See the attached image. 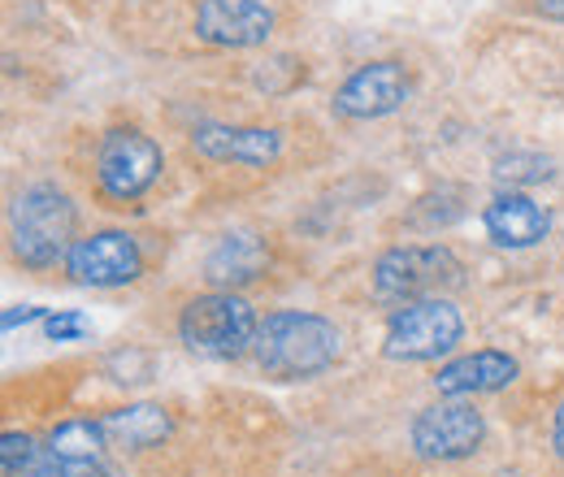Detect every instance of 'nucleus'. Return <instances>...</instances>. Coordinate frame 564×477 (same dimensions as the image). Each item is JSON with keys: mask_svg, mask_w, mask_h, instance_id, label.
Segmentation results:
<instances>
[{"mask_svg": "<svg viewBox=\"0 0 564 477\" xmlns=\"http://www.w3.org/2000/svg\"><path fill=\"white\" fill-rule=\"evenodd\" d=\"M0 477H62V465L53 460L48 443L40 447L31 434L9 430L0 438Z\"/></svg>", "mask_w": 564, "mask_h": 477, "instance_id": "obj_17", "label": "nucleus"}, {"mask_svg": "<svg viewBox=\"0 0 564 477\" xmlns=\"http://www.w3.org/2000/svg\"><path fill=\"white\" fill-rule=\"evenodd\" d=\"M373 295L387 304H413L425 295H443L465 278L460 257L447 243H400L373 261Z\"/></svg>", "mask_w": 564, "mask_h": 477, "instance_id": "obj_5", "label": "nucleus"}, {"mask_svg": "<svg viewBox=\"0 0 564 477\" xmlns=\"http://www.w3.org/2000/svg\"><path fill=\"white\" fill-rule=\"evenodd\" d=\"M196 35L213 48H261L274 35V9L261 0H200Z\"/></svg>", "mask_w": 564, "mask_h": 477, "instance_id": "obj_10", "label": "nucleus"}, {"mask_svg": "<svg viewBox=\"0 0 564 477\" xmlns=\"http://www.w3.org/2000/svg\"><path fill=\"white\" fill-rule=\"evenodd\" d=\"M165 170L161 143L140 127H113L96 143V187L113 205H135L143 200Z\"/></svg>", "mask_w": 564, "mask_h": 477, "instance_id": "obj_6", "label": "nucleus"}, {"mask_svg": "<svg viewBox=\"0 0 564 477\" xmlns=\"http://www.w3.org/2000/svg\"><path fill=\"white\" fill-rule=\"evenodd\" d=\"M552 447H556V456L564 460V400L556 404V416H552Z\"/></svg>", "mask_w": 564, "mask_h": 477, "instance_id": "obj_22", "label": "nucleus"}, {"mask_svg": "<svg viewBox=\"0 0 564 477\" xmlns=\"http://www.w3.org/2000/svg\"><path fill=\"white\" fill-rule=\"evenodd\" d=\"M143 243L127 230H91L83 239H74L70 257H66V273L78 286L91 291H113V286H131L143 278Z\"/></svg>", "mask_w": 564, "mask_h": 477, "instance_id": "obj_8", "label": "nucleus"}, {"mask_svg": "<svg viewBox=\"0 0 564 477\" xmlns=\"http://www.w3.org/2000/svg\"><path fill=\"white\" fill-rule=\"evenodd\" d=\"M192 148L217 165H248L265 170L282 156L279 127H230V122H200L192 127Z\"/></svg>", "mask_w": 564, "mask_h": 477, "instance_id": "obj_12", "label": "nucleus"}, {"mask_svg": "<svg viewBox=\"0 0 564 477\" xmlns=\"http://www.w3.org/2000/svg\"><path fill=\"white\" fill-rule=\"evenodd\" d=\"M460 339H465L460 308L447 295H425V300H413V304H400L387 317L382 356L400 360V365H425V360L452 356Z\"/></svg>", "mask_w": 564, "mask_h": 477, "instance_id": "obj_4", "label": "nucleus"}, {"mask_svg": "<svg viewBox=\"0 0 564 477\" xmlns=\"http://www.w3.org/2000/svg\"><path fill=\"white\" fill-rule=\"evenodd\" d=\"M534 9L543 18H552V22H564V0H534Z\"/></svg>", "mask_w": 564, "mask_h": 477, "instance_id": "obj_23", "label": "nucleus"}, {"mask_svg": "<svg viewBox=\"0 0 564 477\" xmlns=\"http://www.w3.org/2000/svg\"><path fill=\"white\" fill-rule=\"evenodd\" d=\"M257 308L239 291H205L183 304L178 313V343L205 360H239L257 343Z\"/></svg>", "mask_w": 564, "mask_h": 477, "instance_id": "obj_3", "label": "nucleus"}, {"mask_svg": "<svg viewBox=\"0 0 564 477\" xmlns=\"http://www.w3.org/2000/svg\"><path fill=\"white\" fill-rule=\"evenodd\" d=\"M40 326H44V339L48 343H78L91 335V322L83 313H74V308H53Z\"/></svg>", "mask_w": 564, "mask_h": 477, "instance_id": "obj_19", "label": "nucleus"}, {"mask_svg": "<svg viewBox=\"0 0 564 477\" xmlns=\"http://www.w3.org/2000/svg\"><path fill=\"white\" fill-rule=\"evenodd\" d=\"M482 230H487L495 248L525 252V248H539L552 235V208L539 205L525 192H495L491 205L482 208Z\"/></svg>", "mask_w": 564, "mask_h": 477, "instance_id": "obj_13", "label": "nucleus"}, {"mask_svg": "<svg viewBox=\"0 0 564 477\" xmlns=\"http://www.w3.org/2000/svg\"><path fill=\"white\" fill-rule=\"evenodd\" d=\"M265 270H270V248L261 235H248V230L221 235L205 257V282L213 291H239V286L257 282Z\"/></svg>", "mask_w": 564, "mask_h": 477, "instance_id": "obj_14", "label": "nucleus"}, {"mask_svg": "<svg viewBox=\"0 0 564 477\" xmlns=\"http://www.w3.org/2000/svg\"><path fill=\"white\" fill-rule=\"evenodd\" d=\"M62 477H127L118 465H109V456L105 460H83V465H62Z\"/></svg>", "mask_w": 564, "mask_h": 477, "instance_id": "obj_20", "label": "nucleus"}, {"mask_svg": "<svg viewBox=\"0 0 564 477\" xmlns=\"http://www.w3.org/2000/svg\"><path fill=\"white\" fill-rule=\"evenodd\" d=\"M487 438V416L474 400H438L413 416L409 443L422 460H469Z\"/></svg>", "mask_w": 564, "mask_h": 477, "instance_id": "obj_7", "label": "nucleus"}, {"mask_svg": "<svg viewBox=\"0 0 564 477\" xmlns=\"http://www.w3.org/2000/svg\"><path fill=\"white\" fill-rule=\"evenodd\" d=\"M344 351V335L330 317L308 313V308H274L257 326V369L274 382H308L335 369Z\"/></svg>", "mask_w": 564, "mask_h": 477, "instance_id": "obj_1", "label": "nucleus"}, {"mask_svg": "<svg viewBox=\"0 0 564 477\" xmlns=\"http://www.w3.org/2000/svg\"><path fill=\"white\" fill-rule=\"evenodd\" d=\"M78 230V205L57 183H31L9 205V252L22 270H53L66 265Z\"/></svg>", "mask_w": 564, "mask_h": 477, "instance_id": "obj_2", "label": "nucleus"}, {"mask_svg": "<svg viewBox=\"0 0 564 477\" xmlns=\"http://www.w3.org/2000/svg\"><path fill=\"white\" fill-rule=\"evenodd\" d=\"M495 178H499L508 192L534 187V183H547V178H552V161H547L543 152H521V148H512V152L495 156Z\"/></svg>", "mask_w": 564, "mask_h": 477, "instance_id": "obj_18", "label": "nucleus"}, {"mask_svg": "<svg viewBox=\"0 0 564 477\" xmlns=\"http://www.w3.org/2000/svg\"><path fill=\"white\" fill-rule=\"evenodd\" d=\"M109 447H131V452H148L161 447L174 434V416L161 404H122V409L100 416Z\"/></svg>", "mask_w": 564, "mask_h": 477, "instance_id": "obj_15", "label": "nucleus"}, {"mask_svg": "<svg viewBox=\"0 0 564 477\" xmlns=\"http://www.w3.org/2000/svg\"><path fill=\"white\" fill-rule=\"evenodd\" d=\"M409 91H413V78L400 62H391V57L365 62L335 87L330 113L344 122H378V118H391L395 109H404Z\"/></svg>", "mask_w": 564, "mask_h": 477, "instance_id": "obj_9", "label": "nucleus"}, {"mask_svg": "<svg viewBox=\"0 0 564 477\" xmlns=\"http://www.w3.org/2000/svg\"><path fill=\"white\" fill-rule=\"evenodd\" d=\"M521 378V360L499 351V347H478L465 356H452L434 373V391L443 400H474V395H495Z\"/></svg>", "mask_w": 564, "mask_h": 477, "instance_id": "obj_11", "label": "nucleus"}, {"mask_svg": "<svg viewBox=\"0 0 564 477\" xmlns=\"http://www.w3.org/2000/svg\"><path fill=\"white\" fill-rule=\"evenodd\" d=\"M53 308H40V304H18L4 313V330H18V326H31V322H44Z\"/></svg>", "mask_w": 564, "mask_h": 477, "instance_id": "obj_21", "label": "nucleus"}, {"mask_svg": "<svg viewBox=\"0 0 564 477\" xmlns=\"http://www.w3.org/2000/svg\"><path fill=\"white\" fill-rule=\"evenodd\" d=\"M48 452L57 465H83V460H105L109 452V438H105V425L100 416H70L62 425H53L48 434Z\"/></svg>", "mask_w": 564, "mask_h": 477, "instance_id": "obj_16", "label": "nucleus"}]
</instances>
